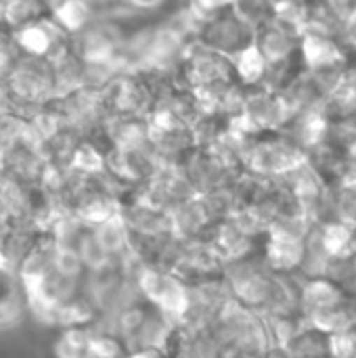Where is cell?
Instances as JSON below:
<instances>
[{
    "label": "cell",
    "mask_w": 356,
    "mask_h": 358,
    "mask_svg": "<svg viewBox=\"0 0 356 358\" xmlns=\"http://www.w3.org/2000/svg\"><path fill=\"white\" fill-rule=\"evenodd\" d=\"M225 283L235 302L260 315L298 313V277L271 271L260 256H252L225 268Z\"/></svg>",
    "instance_id": "6da1fadb"
},
{
    "label": "cell",
    "mask_w": 356,
    "mask_h": 358,
    "mask_svg": "<svg viewBox=\"0 0 356 358\" xmlns=\"http://www.w3.org/2000/svg\"><path fill=\"white\" fill-rule=\"evenodd\" d=\"M298 313L306 325L329 336L355 323L353 298L323 275L298 277Z\"/></svg>",
    "instance_id": "7a4b0ae2"
},
{
    "label": "cell",
    "mask_w": 356,
    "mask_h": 358,
    "mask_svg": "<svg viewBox=\"0 0 356 358\" xmlns=\"http://www.w3.org/2000/svg\"><path fill=\"white\" fill-rule=\"evenodd\" d=\"M2 96L23 120H29L40 107L55 101L57 82L50 59L21 55L2 82Z\"/></svg>",
    "instance_id": "3957f363"
},
{
    "label": "cell",
    "mask_w": 356,
    "mask_h": 358,
    "mask_svg": "<svg viewBox=\"0 0 356 358\" xmlns=\"http://www.w3.org/2000/svg\"><path fill=\"white\" fill-rule=\"evenodd\" d=\"M105 325L120 338L128 352L141 350H162L166 348L174 323L159 313L155 306L145 302L141 296L124 306L118 315H113Z\"/></svg>",
    "instance_id": "277c9868"
},
{
    "label": "cell",
    "mask_w": 356,
    "mask_h": 358,
    "mask_svg": "<svg viewBox=\"0 0 356 358\" xmlns=\"http://www.w3.org/2000/svg\"><path fill=\"white\" fill-rule=\"evenodd\" d=\"M306 159L308 153L285 132H262L245 143L243 172L264 180H279L304 166Z\"/></svg>",
    "instance_id": "5b68a950"
},
{
    "label": "cell",
    "mask_w": 356,
    "mask_h": 358,
    "mask_svg": "<svg viewBox=\"0 0 356 358\" xmlns=\"http://www.w3.org/2000/svg\"><path fill=\"white\" fill-rule=\"evenodd\" d=\"M214 336L227 352H248L264 357L273 344L269 338L266 323L260 315L252 313L250 308L241 306L233 298L220 310L216 321L210 325Z\"/></svg>",
    "instance_id": "8992f818"
},
{
    "label": "cell",
    "mask_w": 356,
    "mask_h": 358,
    "mask_svg": "<svg viewBox=\"0 0 356 358\" xmlns=\"http://www.w3.org/2000/svg\"><path fill=\"white\" fill-rule=\"evenodd\" d=\"M294 107L281 90L260 84L243 90L239 111L233 115V126L248 136L279 132L294 117Z\"/></svg>",
    "instance_id": "52a82bcc"
},
{
    "label": "cell",
    "mask_w": 356,
    "mask_h": 358,
    "mask_svg": "<svg viewBox=\"0 0 356 358\" xmlns=\"http://www.w3.org/2000/svg\"><path fill=\"white\" fill-rule=\"evenodd\" d=\"M132 277L138 296L151 306H155L159 313H164L174 325H178L187 308L189 285L178 279L170 268L147 266L136 262L132 268Z\"/></svg>",
    "instance_id": "ba28073f"
},
{
    "label": "cell",
    "mask_w": 356,
    "mask_h": 358,
    "mask_svg": "<svg viewBox=\"0 0 356 358\" xmlns=\"http://www.w3.org/2000/svg\"><path fill=\"white\" fill-rule=\"evenodd\" d=\"M262 233L264 231H260L243 210H237L235 214L216 220L204 241L216 252L225 266H229L239 260L258 256Z\"/></svg>",
    "instance_id": "9c48e42d"
},
{
    "label": "cell",
    "mask_w": 356,
    "mask_h": 358,
    "mask_svg": "<svg viewBox=\"0 0 356 358\" xmlns=\"http://www.w3.org/2000/svg\"><path fill=\"white\" fill-rule=\"evenodd\" d=\"M254 29L256 27L248 23L231 6L199 19L193 34V42L208 50L233 59L235 55H239L241 50L254 44Z\"/></svg>",
    "instance_id": "30bf717a"
},
{
    "label": "cell",
    "mask_w": 356,
    "mask_h": 358,
    "mask_svg": "<svg viewBox=\"0 0 356 358\" xmlns=\"http://www.w3.org/2000/svg\"><path fill=\"white\" fill-rule=\"evenodd\" d=\"M313 229V227H311ZM306 227H271L262 233L260 258L262 262L287 277H298L304 268L308 256V235Z\"/></svg>",
    "instance_id": "8fae6325"
},
{
    "label": "cell",
    "mask_w": 356,
    "mask_h": 358,
    "mask_svg": "<svg viewBox=\"0 0 356 358\" xmlns=\"http://www.w3.org/2000/svg\"><path fill=\"white\" fill-rule=\"evenodd\" d=\"M300 59L306 71L336 80L350 63V50L334 31L306 25L300 31Z\"/></svg>",
    "instance_id": "7c38bea8"
},
{
    "label": "cell",
    "mask_w": 356,
    "mask_h": 358,
    "mask_svg": "<svg viewBox=\"0 0 356 358\" xmlns=\"http://www.w3.org/2000/svg\"><path fill=\"white\" fill-rule=\"evenodd\" d=\"M124 40L126 36L115 21L97 15L90 23L69 36V48L86 63L113 65L122 69L120 50L124 46Z\"/></svg>",
    "instance_id": "4fadbf2b"
},
{
    "label": "cell",
    "mask_w": 356,
    "mask_h": 358,
    "mask_svg": "<svg viewBox=\"0 0 356 358\" xmlns=\"http://www.w3.org/2000/svg\"><path fill=\"white\" fill-rule=\"evenodd\" d=\"M46 159L40 143L29 128L17 136L4 151H0V172L19 182L21 187H38L46 174Z\"/></svg>",
    "instance_id": "5bb4252c"
},
{
    "label": "cell",
    "mask_w": 356,
    "mask_h": 358,
    "mask_svg": "<svg viewBox=\"0 0 356 358\" xmlns=\"http://www.w3.org/2000/svg\"><path fill=\"white\" fill-rule=\"evenodd\" d=\"M136 193L145 201H149L151 206L168 214L197 195V191L185 176V172L178 166H168V164H162L153 172V176L143 187L136 189Z\"/></svg>",
    "instance_id": "9a60e30c"
},
{
    "label": "cell",
    "mask_w": 356,
    "mask_h": 358,
    "mask_svg": "<svg viewBox=\"0 0 356 358\" xmlns=\"http://www.w3.org/2000/svg\"><path fill=\"white\" fill-rule=\"evenodd\" d=\"M225 268H227L225 262L216 256V252L206 241L183 243L170 266V271L178 279H183L189 287L206 281L222 279Z\"/></svg>",
    "instance_id": "2e32d148"
},
{
    "label": "cell",
    "mask_w": 356,
    "mask_h": 358,
    "mask_svg": "<svg viewBox=\"0 0 356 358\" xmlns=\"http://www.w3.org/2000/svg\"><path fill=\"white\" fill-rule=\"evenodd\" d=\"M229 300H231V294L225 283V277L206 281L199 285H191L189 298H187V308H185V315L178 325L189 327V329L210 327L216 321V317L220 315V310L227 306Z\"/></svg>",
    "instance_id": "e0dca14e"
},
{
    "label": "cell",
    "mask_w": 356,
    "mask_h": 358,
    "mask_svg": "<svg viewBox=\"0 0 356 358\" xmlns=\"http://www.w3.org/2000/svg\"><path fill=\"white\" fill-rule=\"evenodd\" d=\"M254 44L266 61V67H277L300 59V34L273 15L256 25Z\"/></svg>",
    "instance_id": "ac0fdd59"
},
{
    "label": "cell",
    "mask_w": 356,
    "mask_h": 358,
    "mask_svg": "<svg viewBox=\"0 0 356 358\" xmlns=\"http://www.w3.org/2000/svg\"><path fill=\"white\" fill-rule=\"evenodd\" d=\"M170 220H172L174 235L183 243L204 241L206 235L210 233L212 224L216 222L199 193L195 197H191L189 201H185L183 206H178L176 210H172Z\"/></svg>",
    "instance_id": "d6986e66"
},
{
    "label": "cell",
    "mask_w": 356,
    "mask_h": 358,
    "mask_svg": "<svg viewBox=\"0 0 356 358\" xmlns=\"http://www.w3.org/2000/svg\"><path fill=\"white\" fill-rule=\"evenodd\" d=\"M40 235L42 231H38L27 220H17L0 229V262L17 271L23 258L40 239Z\"/></svg>",
    "instance_id": "ffe728a7"
},
{
    "label": "cell",
    "mask_w": 356,
    "mask_h": 358,
    "mask_svg": "<svg viewBox=\"0 0 356 358\" xmlns=\"http://www.w3.org/2000/svg\"><path fill=\"white\" fill-rule=\"evenodd\" d=\"M27 313V300L15 268L0 262V329L15 327Z\"/></svg>",
    "instance_id": "44dd1931"
},
{
    "label": "cell",
    "mask_w": 356,
    "mask_h": 358,
    "mask_svg": "<svg viewBox=\"0 0 356 358\" xmlns=\"http://www.w3.org/2000/svg\"><path fill=\"white\" fill-rule=\"evenodd\" d=\"M279 350L287 358H332V336L302 323Z\"/></svg>",
    "instance_id": "7402d4cb"
},
{
    "label": "cell",
    "mask_w": 356,
    "mask_h": 358,
    "mask_svg": "<svg viewBox=\"0 0 356 358\" xmlns=\"http://www.w3.org/2000/svg\"><path fill=\"white\" fill-rule=\"evenodd\" d=\"M101 245L105 248V252L113 258V260H130V237H128V229L118 214L92 224Z\"/></svg>",
    "instance_id": "603a6c76"
},
{
    "label": "cell",
    "mask_w": 356,
    "mask_h": 358,
    "mask_svg": "<svg viewBox=\"0 0 356 358\" xmlns=\"http://www.w3.org/2000/svg\"><path fill=\"white\" fill-rule=\"evenodd\" d=\"M94 4L92 0H57L50 6V17L71 36L97 17Z\"/></svg>",
    "instance_id": "cb8c5ba5"
},
{
    "label": "cell",
    "mask_w": 356,
    "mask_h": 358,
    "mask_svg": "<svg viewBox=\"0 0 356 358\" xmlns=\"http://www.w3.org/2000/svg\"><path fill=\"white\" fill-rule=\"evenodd\" d=\"M0 15L6 25L17 31L29 23L50 17V4L48 0H2Z\"/></svg>",
    "instance_id": "d4e9b609"
},
{
    "label": "cell",
    "mask_w": 356,
    "mask_h": 358,
    "mask_svg": "<svg viewBox=\"0 0 356 358\" xmlns=\"http://www.w3.org/2000/svg\"><path fill=\"white\" fill-rule=\"evenodd\" d=\"M25 189L6 174L0 172V229L23 218L25 210Z\"/></svg>",
    "instance_id": "484cf974"
},
{
    "label": "cell",
    "mask_w": 356,
    "mask_h": 358,
    "mask_svg": "<svg viewBox=\"0 0 356 358\" xmlns=\"http://www.w3.org/2000/svg\"><path fill=\"white\" fill-rule=\"evenodd\" d=\"M233 69L235 76L239 80V84L243 88H252V86H260L264 82L266 76V61L260 55V50L256 48V44L248 46L245 50H241L239 55H235L233 59Z\"/></svg>",
    "instance_id": "4316f807"
},
{
    "label": "cell",
    "mask_w": 356,
    "mask_h": 358,
    "mask_svg": "<svg viewBox=\"0 0 356 358\" xmlns=\"http://www.w3.org/2000/svg\"><path fill=\"white\" fill-rule=\"evenodd\" d=\"M126 346L105 323H94L88 338L86 358H128Z\"/></svg>",
    "instance_id": "83f0119b"
},
{
    "label": "cell",
    "mask_w": 356,
    "mask_h": 358,
    "mask_svg": "<svg viewBox=\"0 0 356 358\" xmlns=\"http://www.w3.org/2000/svg\"><path fill=\"white\" fill-rule=\"evenodd\" d=\"M92 325H76V327H61L55 344L52 357L55 358H86L88 338Z\"/></svg>",
    "instance_id": "f1b7e54d"
},
{
    "label": "cell",
    "mask_w": 356,
    "mask_h": 358,
    "mask_svg": "<svg viewBox=\"0 0 356 358\" xmlns=\"http://www.w3.org/2000/svg\"><path fill=\"white\" fill-rule=\"evenodd\" d=\"M317 0H273V17L298 34L313 19Z\"/></svg>",
    "instance_id": "f546056e"
},
{
    "label": "cell",
    "mask_w": 356,
    "mask_h": 358,
    "mask_svg": "<svg viewBox=\"0 0 356 358\" xmlns=\"http://www.w3.org/2000/svg\"><path fill=\"white\" fill-rule=\"evenodd\" d=\"M319 275H323L329 281H334L350 298L356 296V254L344 256V258L325 260L321 271H319Z\"/></svg>",
    "instance_id": "4dcf8cb0"
},
{
    "label": "cell",
    "mask_w": 356,
    "mask_h": 358,
    "mask_svg": "<svg viewBox=\"0 0 356 358\" xmlns=\"http://www.w3.org/2000/svg\"><path fill=\"white\" fill-rule=\"evenodd\" d=\"M334 218L356 229V182H342L332 191Z\"/></svg>",
    "instance_id": "1f68e13d"
},
{
    "label": "cell",
    "mask_w": 356,
    "mask_h": 358,
    "mask_svg": "<svg viewBox=\"0 0 356 358\" xmlns=\"http://www.w3.org/2000/svg\"><path fill=\"white\" fill-rule=\"evenodd\" d=\"M237 0H191L189 8L197 15V17H208L212 13H218V10H225V8H231Z\"/></svg>",
    "instance_id": "d6a6232c"
},
{
    "label": "cell",
    "mask_w": 356,
    "mask_h": 358,
    "mask_svg": "<svg viewBox=\"0 0 356 358\" xmlns=\"http://www.w3.org/2000/svg\"><path fill=\"white\" fill-rule=\"evenodd\" d=\"M340 38L344 42V46L348 50L356 52V8L350 10L344 19H342V27H340Z\"/></svg>",
    "instance_id": "836d02e7"
},
{
    "label": "cell",
    "mask_w": 356,
    "mask_h": 358,
    "mask_svg": "<svg viewBox=\"0 0 356 358\" xmlns=\"http://www.w3.org/2000/svg\"><path fill=\"white\" fill-rule=\"evenodd\" d=\"M323 4H327L340 19H344L350 10L356 8V0H321Z\"/></svg>",
    "instance_id": "e575fe53"
},
{
    "label": "cell",
    "mask_w": 356,
    "mask_h": 358,
    "mask_svg": "<svg viewBox=\"0 0 356 358\" xmlns=\"http://www.w3.org/2000/svg\"><path fill=\"white\" fill-rule=\"evenodd\" d=\"M132 8L136 10H155L159 8L166 0H126Z\"/></svg>",
    "instance_id": "d590c367"
},
{
    "label": "cell",
    "mask_w": 356,
    "mask_h": 358,
    "mask_svg": "<svg viewBox=\"0 0 356 358\" xmlns=\"http://www.w3.org/2000/svg\"><path fill=\"white\" fill-rule=\"evenodd\" d=\"M128 358H168L162 350H141V352H130Z\"/></svg>",
    "instance_id": "8d00e7d4"
},
{
    "label": "cell",
    "mask_w": 356,
    "mask_h": 358,
    "mask_svg": "<svg viewBox=\"0 0 356 358\" xmlns=\"http://www.w3.org/2000/svg\"><path fill=\"white\" fill-rule=\"evenodd\" d=\"M266 357V355H264ZM258 357V355H248V352H227L222 358H264Z\"/></svg>",
    "instance_id": "74e56055"
},
{
    "label": "cell",
    "mask_w": 356,
    "mask_h": 358,
    "mask_svg": "<svg viewBox=\"0 0 356 358\" xmlns=\"http://www.w3.org/2000/svg\"><path fill=\"white\" fill-rule=\"evenodd\" d=\"M264 358H287V357L283 355V350H279V348H271Z\"/></svg>",
    "instance_id": "f35d334b"
},
{
    "label": "cell",
    "mask_w": 356,
    "mask_h": 358,
    "mask_svg": "<svg viewBox=\"0 0 356 358\" xmlns=\"http://www.w3.org/2000/svg\"><path fill=\"white\" fill-rule=\"evenodd\" d=\"M353 315H355V323H356V296L353 298Z\"/></svg>",
    "instance_id": "ab89813d"
},
{
    "label": "cell",
    "mask_w": 356,
    "mask_h": 358,
    "mask_svg": "<svg viewBox=\"0 0 356 358\" xmlns=\"http://www.w3.org/2000/svg\"><path fill=\"white\" fill-rule=\"evenodd\" d=\"M55 2H57V0H48V4H50V6H52V4H55Z\"/></svg>",
    "instance_id": "60d3db41"
},
{
    "label": "cell",
    "mask_w": 356,
    "mask_h": 358,
    "mask_svg": "<svg viewBox=\"0 0 356 358\" xmlns=\"http://www.w3.org/2000/svg\"><path fill=\"white\" fill-rule=\"evenodd\" d=\"M92 2H99V0H92Z\"/></svg>",
    "instance_id": "b9f144b4"
},
{
    "label": "cell",
    "mask_w": 356,
    "mask_h": 358,
    "mask_svg": "<svg viewBox=\"0 0 356 358\" xmlns=\"http://www.w3.org/2000/svg\"><path fill=\"white\" fill-rule=\"evenodd\" d=\"M0 2H2V0H0Z\"/></svg>",
    "instance_id": "7bdbcfd3"
}]
</instances>
